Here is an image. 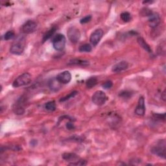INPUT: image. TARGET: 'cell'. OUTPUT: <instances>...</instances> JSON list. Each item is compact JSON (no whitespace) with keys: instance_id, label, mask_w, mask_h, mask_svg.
Wrapping results in <instances>:
<instances>
[{"instance_id":"8fae6325","label":"cell","mask_w":166,"mask_h":166,"mask_svg":"<svg viewBox=\"0 0 166 166\" xmlns=\"http://www.w3.org/2000/svg\"><path fill=\"white\" fill-rule=\"evenodd\" d=\"M145 113V99L143 97H140L138 100V105L135 109V114L138 115L143 116Z\"/></svg>"},{"instance_id":"277c9868","label":"cell","mask_w":166,"mask_h":166,"mask_svg":"<svg viewBox=\"0 0 166 166\" xmlns=\"http://www.w3.org/2000/svg\"><path fill=\"white\" fill-rule=\"evenodd\" d=\"M107 96L105 93L101 90L96 91L92 97V102L97 106H102L107 101Z\"/></svg>"},{"instance_id":"cb8c5ba5","label":"cell","mask_w":166,"mask_h":166,"mask_svg":"<svg viewBox=\"0 0 166 166\" xmlns=\"http://www.w3.org/2000/svg\"><path fill=\"white\" fill-rule=\"evenodd\" d=\"M119 96L123 99H129L132 96V93L130 92L127 90H123L119 93Z\"/></svg>"},{"instance_id":"e0dca14e","label":"cell","mask_w":166,"mask_h":166,"mask_svg":"<svg viewBox=\"0 0 166 166\" xmlns=\"http://www.w3.org/2000/svg\"><path fill=\"white\" fill-rule=\"evenodd\" d=\"M89 62L85 60H81V59H72L70 60L68 62V65H77V66H89Z\"/></svg>"},{"instance_id":"f546056e","label":"cell","mask_w":166,"mask_h":166,"mask_svg":"<svg viewBox=\"0 0 166 166\" xmlns=\"http://www.w3.org/2000/svg\"><path fill=\"white\" fill-rule=\"evenodd\" d=\"M86 164H87V162L86 161V160L80 159L79 161H78L77 163L74 164L73 165H85Z\"/></svg>"},{"instance_id":"ba28073f","label":"cell","mask_w":166,"mask_h":166,"mask_svg":"<svg viewBox=\"0 0 166 166\" xmlns=\"http://www.w3.org/2000/svg\"><path fill=\"white\" fill-rule=\"evenodd\" d=\"M37 28V24L34 21L29 20L22 26V31L25 34H31L34 32Z\"/></svg>"},{"instance_id":"603a6c76","label":"cell","mask_w":166,"mask_h":166,"mask_svg":"<svg viewBox=\"0 0 166 166\" xmlns=\"http://www.w3.org/2000/svg\"><path fill=\"white\" fill-rule=\"evenodd\" d=\"M120 18L124 22H129L131 19V16L129 13L124 12L121 14Z\"/></svg>"},{"instance_id":"7402d4cb","label":"cell","mask_w":166,"mask_h":166,"mask_svg":"<svg viewBox=\"0 0 166 166\" xmlns=\"http://www.w3.org/2000/svg\"><path fill=\"white\" fill-rule=\"evenodd\" d=\"M77 93H78V92L77 91H74L72 92H71L70 93L68 94V96H66V97H64L63 98H61V99L60 100V102H64L66 101L69 100V99H70L71 98H74L75 96L77 95Z\"/></svg>"},{"instance_id":"d6a6232c","label":"cell","mask_w":166,"mask_h":166,"mask_svg":"<svg viewBox=\"0 0 166 166\" xmlns=\"http://www.w3.org/2000/svg\"><path fill=\"white\" fill-rule=\"evenodd\" d=\"M162 98L164 101H165V99H166V96H165V90H164L162 93Z\"/></svg>"},{"instance_id":"4dcf8cb0","label":"cell","mask_w":166,"mask_h":166,"mask_svg":"<svg viewBox=\"0 0 166 166\" xmlns=\"http://www.w3.org/2000/svg\"><path fill=\"white\" fill-rule=\"evenodd\" d=\"M66 128H67L70 130H74L75 129V126L73 123H71V122H68V123H67V124H66Z\"/></svg>"},{"instance_id":"484cf974","label":"cell","mask_w":166,"mask_h":166,"mask_svg":"<svg viewBox=\"0 0 166 166\" xmlns=\"http://www.w3.org/2000/svg\"><path fill=\"white\" fill-rule=\"evenodd\" d=\"M153 116L157 120L164 121L165 119V114H154Z\"/></svg>"},{"instance_id":"5bb4252c","label":"cell","mask_w":166,"mask_h":166,"mask_svg":"<svg viewBox=\"0 0 166 166\" xmlns=\"http://www.w3.org/2000/svg\"><path fill=\"white\" fill-rule=\"evenodd\" d=\"M21 103L22 102H21V100L20 99L17 103L14 104L13 107V111L16 114L23 115L25 113V109L23 107V105L21 104Z\"/></svg>"},{"instance_id":"ffe728a7","label":"cell","mask_w":166,"mask_h":166,"mask_svg":"<svg viewBox=\"0 0 166 166\" xmlns=\"http://www.w3.org/2000/svg\"><path fill=\"white\" fill-rule=\"evenodd\" d=\"M92 50V46L90 45V44H88V43L83 44V45L79 47V51L81 53H83V52L89 53V52H90Z\"/></svg>"},{"instance_id":"9c48e42d","label":"cell","mask_w":166,"mask_h":166,"mask_svg":"<svg viewBox=\"0 0 166 166\" xmlns=\"http://www.w3.org/2000/svg\"><path fill=\"white\" fill-rule=\"evenodd\" d=\"M56 79L60 83V84L66 85L71 81V75L70 71H65L58 74L57 76L56 77Z\"/></svg>"},{"instance_id":"d4e9b609","label":"cell","mask_w":166,"mask_h":166,"mask_svg":"<svg viewBox=\"0 0 166 166\" xmlns=\"http://www.w3.org/2000/svg\"><path fill=\"white\" fill-rule=\"evenodd\" d=\"M15 36V33L13 31H9L4 35V40H9L13 38Z\"/></svg>"},{"instance_id":"6da1fadb","label":"cell","mask_w":166,"mask_h":166,"mask_svg":"<svg viewBox=\"0 0 166 166\" xmlns=\"http://www.w3.org/2000/svg\"><path fill=\"white\" fill-rule=\"evenodd\" d=\"M31 80L32 79L31 74L29 73H24L18 76L17 78L14 81L13 83V86L14 88H19L28 85L31 83Z\"/></svg>"},{"instance_id":"1f68e13d","label":"cell","mask_w":166,"mask_h":166,"mask_svg":"<svg viewBox=\"0 0 166 166\" xmlns=\"http://www.w3.org/2000/svg\"><path fill=\"white\" fill-rule=\"evenodd\" d=\"M30 143L32 146H35L37 144V141L36 140H32L31 141Z\"/></svg>"},{"instance_id":"7a4b0ae2","label":"cell","mask_w":166,"mask_h":166,"mask_svg":"<svg viewBox=\"0 0 166 166\" xmlns=\"http://www.w3.org/2000/svg\"><path fill=\"white\" fill-rule=\"evenodd\" d=\"M165 145V140H160L157 143L156 145L153 146L151 148V151L153 154H155V155L165 159L166 155Z\"/></svg>"},{"instance_id":"ac0fdd59","label":"cell","mask_w":166,"mask_h":166,"mask_svg":"<svg viewBox=\"0 0 166 166\" xmlns=\"http://www.w3.org/2000/svg\"><path fill=\"white\" fill-rule=\"evenodd\" d=\"M57 31V27H53L51 29H49L48 31L46 32V34L43 35V38H42V42L44 43L46 41H47L48 39H49L55 32V31Z\"/></svg>"},{"instance_id":"5b68a950","label":"cell","mask_w":166,"mask_h":166,"mask_svg":"<svg viewBox=\"0 0 166 166\" xmlns=\"http://www.w3.org/2000/svg\"><path fill=\"white\" fill-rule=\"evenodd\" d=\"M67 35L68 37V39L72 42V43H77L78 42L81 38V32L79 29H78L77 27H71L68 29Z\"/></svg>"},{"instance_id":"3957f363","label":"cell","mask_w":166,"mask_h":166,"mask_svg":"<svg viewBox=\"0 0 166 166\" xmlns=\"http://www.w3.org/2000/svg\"><path fill=\"white\" fill-rule=\"evenodd\" d=\"M66 39L64 35L62 34H57L53 39V46L57 51H62L66 46Z\"/></svg>"},{"instance_id":"d6986e66","label":"cell","mask_w":166,"mask_h":166,"mask_svg":"<svg viewBox=\"0 0 166 166\" xmlns=\"http://www.w3.org/2000/svg\"><path fill=\"white\" fill-rule=\"evenodd\" d=\"M97 84V79L96 77H91L86 81V85L88 88H92Z\"/></svg>"},{"instance_id":"52a82bcc","label":"cell","mask_w":166,"mask_h":166,"mask_svg":"<svg viewBox=\"0 0 166 166\" xmlns=\"http://www.w3.org/2000/svg\"><path fill=\"white\" fill-rule=\"evenodd\" d=\"M103 31L101 29H97L92 33L90 38V42L93 46H96L100 42L103 36Z\"/></svg>"},{"instance_id":"9a60e30c","label":"cell","mask_w":166,"mask_h":166,"mask_svg":"<svg viewBox=\"0 0 166 166\" xmlns=\"http://www.w3.org/2000/svg\"><path fill=\"white\" fill-rule=\"evenodd\" d=\"M137 42H138V44H139V45L147 52L152 53V49H151L150 46L149 45V44L146 42V41L143 39L142 37H140V36L138 37V39H137Z\"/></svg>"},{"instance_id":"4316f807","label":"cell","mask_w":166,"mask_h":166,"mask_svg":"<svg viewBox=\"0 0 166 166\" xmlns=\"http://www.w3.org/2000/svg\"><path fill=\"white\" fill-rule=\"evenodd\" d=\"M92 20V16L91 15H88L86 16L85 17H84L83 18H82L80 20V23L81 24H87L88 22H90Z\"/></svg>"},{"instance_id":"7c38bea8","label":"cell","mask_w":166,"mask_h":166,"mask_svg":"<svg viewBox=\"0 0 166 166\" xmlns=\"http://www.w3.org/2000/svg\"><path fill=\"white\" fill-rule=\"evenodd\" d=\"M62 158L66 160V161L71 162L70 164L73 165L75 163H77L80 160V158L77 154L74 153H66L62 154Z\"/></svg>"},{"instance_id":"44dd1931","label":"cell","mask_w":166,"mask_h":166,"mask_svg":"<svg viewBox=\"0 0 166 166\" xmlns=\"http://www.w3.org/2000/svg\"><path fill=\"white\" fill-rule=\"evenodd\" d=\"M45 108L48 111H55L56 110V104H55V102L53 101L47 102L45 104Z\"/></svg>"},{"instance_id":"8992f818","label":"cell","mask_w":166,"mask_h":166,"mask_svg":"<svg viewBox=\"0 0 166 166\" xmlns=\"http://www.w3.org/2000/svg\"><path fill=\"white\" fill-rule=\"evenodd\" d=\"M25 42L24 41H18L14 43L10 48V52L16 55H20L24 51Z\"/></svg>"},{"instance_id":"f1b7e54d","label":"cell","mask_w":166,"mask_h":166,"mask_svg":"<svg viewBox=\"0 0 166 166\" xmlns=\"http://www.w3.org/2000/svg\"><path fill=\"white\" fill-rule=\"evenodd\" d=\"M153 12L152 11L150 10V9H147V8H144V9H143L141 10V15L143 16H149V15H150Z\"/></svg>"},{"instance_id":"83f0119b","label":"cell","mask_w":166,"mask_h":166,"mask_svg":"<svg viewBox=\"0 0 166 166\" xmlns=\"http://www.w3.org/2000/svg\"><path fill=\"white\" fill-rule=\"evenodd\" d=\"M113 85V83L111 81H108L106 82H104V84L102 85L103 88H104V89H109V88H112Z\"/></svg>"},{"instance_id":"30bf717a","label":"cell","mask_w":166,"mask_h":166,"mask_svg":"<svg viewBox=\"0 0 166 166\" xmlns=\"http://www.w3.org/2000/svg\"><path fill=\"white\" fill-rule=\"evenodd\" d=\"M160 21H161V19H160V15L157 13H152L149 16L148 23L149 25L150 26L151 28H156L160 24Z\"/></svg>"},{"instance_id":"2e32d148","label":"cell","mask_w":166,"mask_h":166,"mask_svg":"<svg viewBox=\"0 0 166 166\" xmlns=\"http://www.w3.org/2000/svg\"><path fill=\"white\" fill-rule=\"evenodd\" d=\"M61 85L62 84H60V83L56 79V78L51 79L49 82V88H50V89L55 92H57L60 89Z\"/></svg>"},{"instance_id":"4fadbf2b","label":"cell","mask_w":166,"mask_h":166,"mask_svg":"<svg viewBox=\"0 0 166 166\" xmlns=\"http://www.w3.org/2000/svg\"><path fill=\"white\" fill-rule=\"evenodd\" d=\"M129 67V64L126 61H121L115 64L112 68V71L114 73H120L126 70Z\"/></svg>"}]
</instances>
